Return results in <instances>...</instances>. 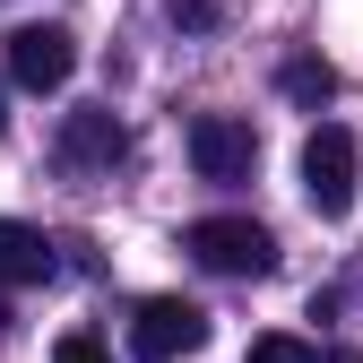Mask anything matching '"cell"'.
<instances>
[{"label":"cell","mask_w":363,"mask_h":363,"mask_svg":"<svg viewBox=\"0 0 363 363\" xmlns=\"http://www.w3.org/2000/svg\"><path fill=\"white\" fill-rule=\"evenodd\" d=\"M251 363H320V354H311L303 337H259V346H251Z\"/></svg>","instance_id":"cell-9"},{"label":"cell","mask_w":363,"mask_h":363,"mask_svg":"<svg viewBox=\"0 0 363 363\" xmlns=\"http://www.w3.org/2000/svg\"><path fill=\"white\" fill-rule=\"evenodd\" d=\"M61 147H69V164H113V156L130 147V130H121L113 113H69V130H61Z\"/></svg>","instance_id":"cell-7"},{"label":"cell","mask_w":363,"mask_h":363,"mask_svg":"<svg viewBox=\"0 0 363 363\" xmlns=\"http://www.w3.org/2000/svg\"><path fill=\"white\" fill-rule=\"evenodd\" d=\"M173 18H182V26H208V18H216V0H173Z\"/></svg>","instance_id":"cell-11"},{"label":"cell","mask_w":363,"mask_h":363,"mask_svg":"<svg viewBox=\"0 0 363 363\" xmlns=\"http://www.w3.org/2000/svg\"><path fill=\"white\" fill-rule=\"evenodd\" d=\"M69 69H78V43H69V26H18L9 35V78L18 86H35V96H52V86H69Z\"/></svg>","instance_id":"cell-4"},{"label":"cell","mask_w":363,"mask_h":363,"mask_svg":"<svg viewBox=\"0 0 363 363\" xmlns=\"http://www.w3.org/2000/svg\"><path fill=\"white\" fill-rule=\"evenodd\" d=\"M130 346H139V363H182V354H199V346H208V311H199V303H182V294H156V303H139V329H130Z\"/></svg>","instance_id":"cell-3"},{"label":"cell","mask_w":363,"mask_h":363,"mask_svg":"<svg viewBox=\"0 0 363 363\" xmlns=\"http://www.w3.org/2000/svg\"><path fill=\"white\" fill-rule=\"evenodd\" d=\"M52 363H113V354H104L96 337H61V346H52Z\"/></svg>","instance_id":"cell-10"},{"label":"cell","mask_w":363,"mask_h":363,"mask_svg":"<svg viewBox=\"0 0 363 363\" xmlns=\"http://www.w3.org/2000/svg\"><path fill=\"white\" fill-rule=\"evenodd\" d=\"M182 251L199 268H216V277H268V268H277V242H268V225H251V216H199L191 234H182Z\"/></svg>","instance_id":"cell-1"},{"label":"cell","mask_w":363,"mask_h":363,"mask_svg":"<svg viewBox=\"0 0 363 363\" xmlns=\"http://www.w3.org/2000/svg\"><path fill=\"white\" fill-rule=\"evenodd\" d=\"M43 277H52V242L35 225L0 216V286H43Z\"/></svg>","instance_id":"cell-6"},{"label":"cell","mask_w":363,"mask_h":363,"mask_svg":"<svg viewBox=\"0 0 363 363\" xmlns=\"http://www.w3.org/2000/svg\"><path fill=\"white\" fill-rule=\"evenodd\" d=\"M0 121H9V113H0Z\"/></svg>","instance_id":"cell-12"},{"label":"cell","mask_w":363,"mask_h":363,"mask_svg":"<svg viewBox=\"0 0 363 363\" xmlns=\"http://www.w3.org/2000/svg\"><path fill=\"white\" fill-rule=\"evenodd\" d=\"M303 199L320 208V216H346L354 208V139H346L337 121H320L303 139Z\"/></svg>","instance_id":"cell-2"},{"label":"cell","mask_w":363,"mask_h":363,"mask_svg":"<svg viewBox=\"0 0 363 363\" xmlns=\"http://www.w3.org/2000/svg\"><path fill=\"white\" fill-rule=\"evenodd\" d=\"M286 96L329 104V96H337V69H329V61H286Z\"/></svg>","instance_id":"cell-8"},{"label":"cell","mask_w":363,"mask_h":363,"mask_svg":"<svg viewBox=\"0 0 363 363\" xmlns=\"http://www.w3.org/2000/svg\"><path fill=\"white\" fill-rule=\"evenodd\" d=\"M191 164H199L208 182H251V164H259L251 121H234V113H199V121H191Z\"/></svg>","instance_id":"cell-5"}]
</instances>
